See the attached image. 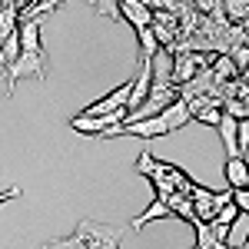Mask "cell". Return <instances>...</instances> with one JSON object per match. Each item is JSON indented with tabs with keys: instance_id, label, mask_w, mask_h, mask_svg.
<instances>
[{
	"instance_id": "2",
	"label": "cell",
	"mask_w": 249,
	"mask_h": 249,
	"mask_svg": "<svg viewBox=\"0 0 249 249\" xmlns=\"http://www.w3.org/2000/svg\"><path fill=\"white\" fill-rule=\"evenodd\" d=\"M3 73H7V96H14L23 77H47V53H17L3 67Z\"/></svg>"
},
{
	"instance_id": "12",
	"label": "cell",
	"mask_w": 249,
	"mask_h": 249,
	"mask_svg": "<svg viewBox=\"0 0 249 249\" xmlns=\"http://www.w3.org/2000/svg\"><path fill=\"white\" fill-rule=\"evenodd\" d=\"M223 173H226V186H230V190H243V186H246V179H249L246 156H232V160H226Z\"/></svg>"
},
{
	"instance_id": "7",
	"label": "cell",
	"mask_w": 249,
	"mask_h": 249,
	"mask_svg": "<svg viewBox=\"0 0 249 249\" xmlns=\"http://www.w3.org/2000/svg\"><path fill=\"white\" fill-rule=\"evenodd\" d=\"M150 83H153V73H150V60H140V73L133 77V90H130V100H126V110L133 113L140 110V103L150 93Z\"/></svg>"
},
{
	"instance_id": "18",
	"label": "cell",
	"mask_w": 249,
	"mask_h": 249,
	"mask_svg": "<svg viewBox=\"0 0 249 249\" xmlns=\"http://www.w3.org/2000/svg\"><path fill=\"white\" fill-rule=\"evenodd\" d=\"M223 113H226V110H223V103H219V100H216V103H213V107H206V110H203V113L196 116V123H206V126H216V123H219V120H223Z\"/></svg>"
},
{
	"instance_id": "16",
	"label": "cell",
	"mask_w": 249,
	"mask_h": 249,
	"mask_svg": "<svg viewBox=\"0 0 249 249\" xmlns=\"http://www.w3.org/2000/svg\"><path fill=\"white\" fill-rule=\"evenodd\" d=\"M193 3L199 7V14H203V17L216 20V23H230L226 14H223V0H193Z\"/></svg>"
},
{
	"instance_id": "6",
	"label": "cell",
	"mask_w": 249,
	"mask_h": 249,
	"mask_svg": "<svg viewBox=\"0 0 249 249\" xmlns=\"http://www.w3.org/2000/svg\"><path fill=\"white\" fill-rule=\"evenodd\" d=\"M120 17L126 20V23H133V30L153 27V10L143 0H120Z\"/></svg>"
},
{
	"instance_id": "25",
	"label": "cell",
	"mask_w": 249,
	"mask_h": 249,
	"mask_svg": "<svg viewBox=\"0 0 249 249\" xmlns=\"http://www.w3.org/2000/svg\"><path fill=\"white\" fill-rule=\"evenodd\" d=\"M239 153H243V156L249 153V116H246V120H239Z\"/></svg>"
},
{
	"instance_id": "21",
	"label": "cell",
	"mask_w": 249,
	"mask_h": 249,
	"mask_svg": "<svg viewBox=\"0 0 249 249\" xmlns=\"http://www.w3.org/2000/svg\"><path fill=\"white\" fill-rule=\"evenodd\" d=\"M153 163H156V156L150 153V150H143V153H140V160L133 163V173H140V176H146V173L153 170Z\"/></svg>"
},
{
	"instance_id": "27",
	"label": "cell",
	"mask_w": 249,
	"mask_h": 249,
	"mask_svg": "<svg viewBox=\"0 0 249 249\" xmlns=\"http://www.w3.org/2000/svg\"><path fill=\"white\" fill-rule=\"evenodd\" d=\"M239 249H249V236H246V239H243V246H239Z\"/></svg>"
},
{
	"instance_id": "10",
	"label": "cell",
	"mask_w": 249,
	"mask_h": 249,
	"mask_svg": "<svg viewBox=\"0 0 249 249\" xmlns=\"http://www.w3.org/2000/svg\"><path fill=\"white\" fill-rule=\"evenodd\" d=\"M160 120L166 123V133H176V130H186L193 123V113H190V107H186L183 100H173L170 107L160 113Z\"/></svg>"
},
{
	"instance_id": "26",
	"label": "cell",
	"mask_w": 249,
	"mask_h": 249,
	"mask_svg": "<svg viewBox=\"0 0 249 249\" xmlns=\"http://www.w3.org/2000/svg\"><path fill=\"white\" fill-rule=\"evenodd\" d=\"M210 249H232V246H230V243H223V239H216V243H213Z\"/></svg>"
},
{
	"instance_id": "19",
	"label": "cell",
	"mask_w": 249,
	"mask_h": 249,
	"mask_svg": "<svg viewBox=\"0 0 249 249\" xmlns=\"http://www.w3.org/2000/svg\"><path fill=\"white\" fill-rule=\"evenodd\" d=\"M93 7H96V14H100V17L123 20V17H120V0H93Z\"/></svg>"
},
{
	"instance_id": "13",
	"label": "cell",
	"mask_w": 249,
	"mask_h": 249,
	"mask_svg": "<svg viewBox=\"0 0 249 249\" xmlns=\"http://www.w3.org/2000/svg\"><path fill=\"white\" fill-rule=\"evenodd\" d=\"M150 73L156 83H173V50H166V47L156 50V57L150 60Z\"/></svg>"
},
{
	"instance_id": "22",
	"label": "cell",
	"mask_w": 249,
	"mask_h": 249,
	"mask_svg": "<svg viewBox=\"0 0 249 249\" xmlns=\"http://www.w3.org/2000/svg\"><path fill=\"white\" fill-rule=\"evenodd\" d=\"M230 60L239 67V73H243V70L249 67V47H246V43H243V47H232V50H230Z\"/></svg>"
},
{
	"instance_id": "29",
	"label": "cell",
	"mask_w": 249,
	"mask_h": 249,
	"mask_svg": "<svg viewBox=\"0 0 249 249\" xmlns=\"http://www.w3.org/2000/svg\"><path fill=\"white\" fill-rule=\"evenodd\" d=\"M246 186H249V179H246Z\"/></svg>"
},
{
	"instance_id": "11",
	"label": "cell",
	"mask_w": 249,
	"mask_h": 249,
	"mask_svg": "<svg viewBox=\"0 0 249 249\" xmlns=\"http://www.w3.org/2000/svg\"><path fill=\"white\" fill-rule=\"evenodd\" d=\"M70 130L80 136H103L110 130V123H107V116H87V113H77L70 116Z\"/></svg>"
},
{
	"instance_id": "14",
	"label": "cell",
	"mask_w": 249,
	"mask_h": 249,
	"mask_svg": "<svg viewBox=\"0 0 249 249\" xmlns=\"http://www.w3.org/2000/svg\"><path fill=\"white\" fill-rule=\"evenodd\" d=\"M136 37H140V60H153L156 50H160V40H156L153 27H143V30H136Z\"/></svg>"
},
{
	"instance_id": "15",
	"label": "cell",
	"mask_w": 249,
	"mask_h": 249,
	"mask_svg": "<svg viewBox=\"0 0 249 249\" xmlns=\"http://www.w3.org/2000/svg\"><path fill=\"white\" fill-rule=\"evenodd\" d=\"M223 14L230 23H243L249 17V0H223Z\"/></svg>"
},
{
	"instance_id": "23",
	"label": "cell",
	"mask_w": 249,
	"mask_h": 249,
	"mask_svg": "<svg viewBox=\"0 0 249 249\" xmlns=\"http://www.w3.org/2000/svg\"><path fill=\"white\" fill-rule=\"evenodd\" d=\"M63 0H37L34 7H30V17L34 20H40V14H50V10H57Z\"/></svg>"
},
{
	"instance_id": "1",
	"label": "cell",
	"mask_w": 249,
	"mask_h": 249,
	"mask_svg": "<svg viewBox=\"0 0 249 249\" xmlns=\"http://www.w3.org/2000/svg\"><path fill=\"white\" fill-rule=\"evenodd\" d=\"M123 232H130V226H107V223H96L90 216H83V219H77L73 236H80L87 249H120Z\"/></svg>"
},
{
	"instance_id": "3",
	"label": "cell",
	"mask_w": 249,
	"mask_h": 249,
	"mask_svg": "<svg viewBox=\"0 0 249 249\" xmlns=\"http://www.w3.org/2000/svg\"><path fill=\"white\" fill-rule=\"evenodd\" d=\"M173 100H179V90H176V83H150V93L146 100L140 103V110L130 113V120H146V116H160L166 107H170Z\"/></svg>"
},
{
	"instance_id": "17",
	"label": "cell",
	"mask_w": 249,
	"mask_h": 249,
	"mask_svg": "<svg viewBox=\"0 0 249 249\" xmlns=\"http://www.w3.org/2000/svg\"><path fill=\"white\" fill-rule=\"evenodd\" d=\"M239 216H243V213L236 210V203H226L223 210L216 213V219H213V226H230V230H232V223H236Z\"/></svg>"
},
{
	"instance_id": "20",
	"label": "cell",
	"mask_w": 249,
	"mask_h": 249,
	"mask_svg": "<svg viewBox=\"0 0 249 249\" xmlns=\"http://www.w3.org/2000/svg\"><path fill=\"white\" fill-rule=\"evenodd\" d=\"M43 249H87L83 246V239L80 236H63V239H50V243H43Z\"/></svg>"
},
{
	"instance_id": "28",
	"label": "cell",
	"mask_w": 249,
	"mask_h": 249,
	"mask_svg": "<svg viewBox=\"0 0 249 249\" xmlns=\"http://www.w3.org/2000/svg\"><path fill=\"white\" fill-rule=\"evenodd\" d=\"M243 80H246V83H249V67H246V70H243Z\"/></svg>"
},
{
	"instance_id": "9",
	"label": "cell",
	"mask_w": 249,
	"mask_h": 249,
	"mask_svg": "<svg viewBox=\"0 0 249 249\" xmlns=\"http://www.w3.org/2000/svg\"><path fill=\"white\" fill-rule=\"evenodd\" d=\"M216 130H219V140H223V146H226V160L243 156L239 153V120H236V116L223 113V120L216 123Z\"/></svg>"
},
{
	"instance_id": "4",
	"label": "cell",
	"mask_w": 249,
	"mask_h": 249,
	"mask_svg": "<svg viewBox=\"0 0 249 249\" xmlns=\"http://www.w3.org/2000/svg\"><path fill=\"white\" fill-rule=\"evenodd\" d=\"M210 53H199V50H179V53H173V83L176 87H183V83H190L199 70H206L210 67Z\"/></svg>"
},
{
	"instance_id": "24",
	"label": "cell",
	"mask_w": 249,
	"mask_h": 249,
	"mask_svg": "<svg viewBox=\"0 0 249 249\" xmlns=\"http://www.w3.org/2000/svg\"><path fill=\"white\" fill-rule=\"evenodd\" d=\"M232 203H236V210L243 213V216H249V186H243V190H232Z\"/></svg>"
},
{
	"instance_id": "5",
	"label": "cell",
	"mask_w": 249,
	"mask_h": 249,
	"mask_svg": "<svg viewBox=\"0 0 249 249\" xmlns=\"http://www.w3.org/2000/svg\"><path fill=\"white\" fill-rule=\"evenodd\" d=\"M130 90H133V80L120 83V87H116V90H110L107 96H100V100H93V103H90V107H83L80 113H87V116H110V113H116V110H126Z\"/></svg>"
},
{
	"instance_id": "8",
	"label": "cell",
	"mask_w": 249,
	"mask_h": 249,
	"mask_svg": "<svg viewBox=\"0 0 249 249\" xmlns=\"http://www.w3.org/2000/svg\"><path fill=\"white\" fill-rule=\"evenodd\" d=\"M170 216H173V213H170V206H166V199H163V196H153V203L140 213V216H133L126 226H130L133 232H140V230H146L153 219H170Z\"/></svg>"
}]
</instances>
